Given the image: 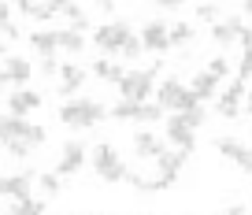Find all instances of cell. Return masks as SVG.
<instances>
[{
    "mask_svg": "<svg viewBox=\"0 0 252 215\" xmlns=\"http://www.w3.org/2000/svg\"><path fill=\"white\" fill-rule=\"evenodd\" d=\"M182 119H186V123H189V126H193V130H200V126H204V123H208V112H204V108H197V112H186V115H182Z\"/></svg>",
    "mask_w": 252,
    "mask_h": 215,
    "instance_id": "cell-35",
    "label": "cell"
},
{
    "mask_svg": "<svg viewBox=\"0 0 252 215\" xmlns=\"http://www.w3.org/2000/svg\"><path fill=\"white\" fill-rule=\"evenodd\" d=\"M33 182H37V171L0 175V197H8V200H23V197H33Z\"/></svg>",
    "mask_w": 252,
    "mask_h": 215,
    "instance_id": "cell-12",
    "label": "cell"
},
{
    "mask_svg": "<svg viewBox=\"0 0 252 215\" xmlns=\"http://www.w3.org/2000/svg\"><path fill=\"white\" fill-rule=\"evenodd\" d=\"M215 112H219L222 119L237 123V119H241V100H230V96H215Z\"/></svg>",
    "mask_w": 252,
    "mask_h": 215,
    "instance_id": "cell-25",
    "label": "cell"
},
{
    "mask_svg": "<svg viewBox=\"0 0 252 215\" xmlns=\"http://www.w3.org/2000/svg\"><path fill=\"white\" fill-rule=\"evenodd\" d=\"M163 134H167V145H171V149H178V152H186V156L197 149V130L189 126L182 115H167Z\"/></svg>",
    "mask_w": 252,
    "mask_h": 215,
    "instance_id": "cell-7",
    "label": "cell"
},
{
    "mask_svg": "<svg viewBox=\"0 0 252 215\" xmlns=\"http://www.w3.org/2000/svg\"><path fill=\"white\" fill-rule=\"evenodd\" d=\"M219 15H222V8H219V4H197V19H200V23H219Z\"/></svg>",
    "mask_w": 252,
    "mask_h": 215,
    "instance_id": "cell-30",
    "label": "cell"
},
{
    "mask_svg": "<svg viewBox=\"0 0 252 215\" xmlns=\"http://www.w3.org/2000/svg\"><path fill=\"white\" fill-rule=\"evenodd\" d=\"M119 56H123V60H141V56H145V48H141V41H137V33L123 45V52H119Z\"/></svg>",
    "mask_w": 252,
    "mask_h": 215,
    "instance_id": "cell-31",
    "label": "cell"
},
{
    "mask_svg": "<svg viewBox=\"0 0 252 215\" xmlns=\"http://www.w3.org/2000/svg\"><path fill=\"white\" fill-rule=\"evenodd\" d=\"M86 67L78 63H60V74H56V93L63 96V100H74V96L82 93V86H86Z\"/></svg>",
    "mask_w": 252,
    "mask_h": 215,
    "instance_id": "cell-8",
    "label": "cell"
},
{
    "mask_svg": "<svg viewBox=\"0 0 252 215\" xmlns=\"http://www.w3.org/2000/svg\"><path fill=\"white\" fill-rule=\"evenodd\" d=\"M41 104H45V96H41L33 86L11 89V93H8V115H19V119H26V115L41 112Z\"/></svg>",
    "mask_w": 252,
    "mask_h": 215,
    "instance_id": "cell-10",
    "label": "cell"
},
{
    "mask_svg": "<svg viewBox=\"0 0 252 215\" xmlns=\"http://www.w3.org/2000/svg\"><path fill=\"white\" fill-rule=\"evenodd\" d=\"M26 41H30V48L37 52L41 60H45V56H60V45H56V30H33Z\"/></svg>",
    "mask_w": 252,
    "mask_h": 215,
    "instance_id": "cell-18",
    "label": "cell"
},
{
    "mask_svg": "<svg viewBox=\"0 0 252 215\" xmlns=\"http://www.w3.org/2000/svg\"><path fill=\"white\" fill-rule=\"evenodd\" d=\"M249 175H252V171H249Z\"/></svg>",
    "mask_w": 252,
    "mask_h": 215,
    "instance_id": "cell-44",
    "label": "cell"
},
{
    "mask_svg": "<svg viewBox=\"0 0 252 215\" xmlns=\"http://www.w3.org/2000/svg\"><path fill=\"white\" fill-rule=\"evenodd\" d=\"M167 37H171V48L189 45V41L197 37V26H193V23H186V19H178V23H167Z\"/></svg>",
    "mask_w": 252,
    "mask_h": 215,
    "instance_id": "cell-22",
    "label": "cell"
},
{
    "mask_svg": "<svg viewBox=\"0 0 252 215\" xmlns=\"http://www.w3.org/2000/svg\"><path fill=\"white\" fill-rule=\"evenodd\" d=\"M37 189L45 193V197H56V193L63 189V178L52 175V171H48V175H37Z\"/></svg>",
    "mask_w": 252,
    "mask_h": 215,
    "instance_id": "cell-27",
    "label": "cell"
},
{
    "mask_svg": "<svg viewBox=\"0 0 252 215\" xmlns=\"http://www.w3.org/2000/svg\"><path fill=\"white\" fill-rule=\"evenodd\" d=\"M0 93H4V89H0Z\"/></svg>",
    "mask_w": 252,
    "mask_h": 215,
    "instance_id": "cell-43",
    "label": "cell"
},
{
    "mask_svg": "<svg viewBox=\"0 0 252 215\" xmlns=\"http://www.w3.org/2000/svg\"><path fill=\"white\" fill-rule=\"evenodd\" d=\"M30 78H33V63L26 56H8L0 63V86L23 89V86H30Z\"/></svg>",
    "mask_w": 252,
    "mask_h": 215,
    "instance_id": "cell-9",
    "label": "cell"
},
{
    "mask_svg": "<svg viewBox=\"0 0 252 215\" xmlns=\"http://www.w3.org/2000/svg\"><path fill=\"white\" fill-rule=\"evenodd\" d=\"M137 41H141L145 52H167L171 37H167V23L163 19H149V23L137 26Z\"/></svg>",
    "mask_w": 252,
    "mask_h": 215,
    "instance_id": "cell-11",
    "label": "cell"
},
{
    "mask_svg": "<svg viewBox=\"0 0 252 215\" xmlns=\"http://www.w3.org/2000/svg\"><path fill=\"white\" fill-rule=\"evenodd\" d=\"M241 19H219V23L212 26V41L215 45H234L237 41V33H241Z\"/></svg>",
    "mask_w": 252,
    "mask_h": 215,
    "instance_id": "cell-19",
    "label": "cell"
},
{
    "mask_svg": "<svg viewBox=\"0 0 252 215\" xmlns=\"http://www.w3.org/2000/svg\"><path fill=\"white\" fill-rule=\"evenodd\" d=\"M241 108H245V112L252 115V86H249V93H245V104H241Z\"/></svg>",
    "mask_w": 252,
    "mask_h": 215,
    "instance_id": "cell-39",
    "label": "cell"
},
{
    "mask_svg": "<svg viewBox=\"0 0 252 215\" xmlns=\"http://www.w3.org/2000/svg\"><path fill=\"white\" fill-rule=\"evenodd\" d=\"M86 159H89L86 141H63L60 156H56V171H52V175H60V178H71V175H78V171L86 167Z\"/></svg>",
    "mask_w": 252,
    "mask_h": 215,
    "instance_id": "cell-6",
    "label": "cell"
},
{
    "mask_svg": "<svg viewBox=\"0 0 252 215\" xmlns=\"http://www.w3.org/2000/svg\"><path fill=\"white\" fill-rule=\"evenodd\" d=\"M45 200L41 197H23V200H11L8 208H4V215H45Z\"/></svg>",
    "mask_w": 252,
    "mask_h": 215,
    "instance_id": "cell-21",
    "label": "cell"
},
{
    "mask_svg": "<svg viewBox=\"0 0 252 215\" xmlns=\"http://www.w3.org/2000/svg\"><path fill=\"white\" fill-rule=\"evenodd\" d=\"M19 15H26V19H37V23H45V19H52V15H60V4H19Z\"/></svg>",
    "mask_w": 252,
    "mask_h": 215,
    "instance_id": "cell-24",
    "label": "cell"
},
{
    "mask_svg": "<svg viewBox=\"0 0 252 215\" xmlns=\"http://www.w3.org/2000/svg\"><path fill=\"white\" fill-rule=\"evenodd\" d=\"M186 159H189L186 152H178V149H167L163 156L156 159V167H159L156 175H163V178H174V182H178V175L186 171Z\"/></svg>",
    "mask_w": 252,
    "mask_h": 215,
    "instance_id": "cell-17",
    "label": "cell"
},
{
    "mask_svg": "<svg viewBox=\"0 0 252 215\" xmlns=\"http://www.w3.org/2000/svg\"><path fill=\"white\" fill-rule=\"evenodd\" d=\"M215 149H219V156H226L230 163H237V167L249 175L252 171V149L249 145H241V137H215Z\"/></svg>",
    "mask_w": 252,
    "mask_h": 215,
    "instance_id": "cell-13",
    "label": "cell"
},
{
    "mask_svg": "<svg viewBox=\"0 0 252 215\" xmlns=\"http://www.w3.org/2000/svg\"><path fill=\"white\" fill-rule=\"evenodd\" d=\"M89 163H93V175H100V182H130V167H126L123 152L115 149L111 141H96L93 152H89Z\"/></svg>",
    "mask_w": 252,
    "mask_h": 215,
    "instance_id": "cell-1",
    "label": "cell"
},
{
    "mask_svg": "<svg viewBox=\"0 0 252 215\" xmlns=\"http://www.w3.org/2000/svg\"><path fill=\"white\" fill-rule=\"evenodd\" d=\"M130 37H134V26L123 23V19H115V23H104V26H96V30H93V45L100 48V52H108V60H115Z\"/></svg>",
    "mask_w": 252,
    "mask_h": 215,
    "instance_id": "cell-5",
    "label": "cell"
},
{
    "mask_svg": "<svg viewBox=\"0 0 252 215\" xmlns=\"http://www.w3.org/2000/svg\"><path fill=\"white\" fill-rule=\"evenodd\" d=\"M23 134H26V119H19V115H0V145L23 141Z\"/></svg>",
    "mask_w": 252,
    "mask_h": 215,
    "instance_id": "cell-20",
    "label": "cell"
},
{
    "mask_svg": "<svg viewBox=\"0 0 252 215\" xmlns=\"http://www.w3.org/2000/svg\"><path fill=\"white\" fill-rule=\"evenodd\" d=\"M219 86H222V82H215L208 71H197L193 78H189V86H186V89L197 96L200 104H208V100H215V96H219Z\"/></svg>",
    "mask_w": 252,
    "mask_h": 215,
    "instance_id": "cell-15",
    "label": "cell"
},
{
    "mask_svg": "<svg viewBox=\"0 0 252 215\" xmlns=\"http://www.w3.org/2000/svg\"><path fill=\"white\" fill-rule=\"evenodd\" d=\"M104 115H108V108L100 100H93V96H74V100L60 104V123L74 126V130H93Z\"/></svg>",
    "mask_w": 252,
    "mask_h": 215,
    "instance_id": "cell-2",
    "label": "cell"
},
{
    "mask_svg": "<svg viewBox=\"0 0 252 215\" xmlns=\"http://www.w3.org/2000/svg\"><path fill=\"white\" fill-rule=\"evenodd\" d=\"M56 45H60V52H67V56H82V52H86V33L74 30V26H63V30H56Z\"/></svg>",
    "mask_w": 252,
    "mask_h": 215,
    "instance_id": "cell-16",
    "label": "cell"
},
{
    "mask_svg": "<svg viewBox=\"0 0 252 215\" xmlns=\"http://www.w3.org/2000/svg\"><path fill=\"white\" fill-rule=\"evenodd\" d=\"M134 152H137V159H159L167 152V141L156 134V130H137L134 134Z\"/></svg>",
    "mask_w": 252,
    "mask_h": 215,
    "instance_id": "cell-14",
    "label": "cell"
},
{
    "mask_svg": "<svg viewBox=\"0 0 252 215\" xmlns=\"http://www.w3.org/2000/svg\"><path fill=\"white\" fill-rule=\"evenodd\" d=\"M60 15H63V19H71V26L86 23V8H82V4H60Z\"/></svg>",
    "mask_w": 252,
    "mask_h": 215,
    "instance_id": "cell-29",
    "label": "cell"
},
{
    "mask_svg": "<svg viewBox=\"0 0 252 215\" xmlns=\"http://www.w3.org/2000/svg\"><path fill=\"white\" fill-rule=\"evenodd\" d=\"M108 115L115 123H159V119H167V112L159 108L156 100H149V104H130V100H115L108 108Z\"/></svg>",
    "mask_w": 252,
    "mask_h": 215,
    "instance_id": "cell-4",
    "label": "cell"
},
{
    "mask_svg": "<svg viewBox=\"0 0 252 215\" xmlns=\"http://www.w3.org/2000/svg\"><path fill=\"white\" fill-rule=\"evenodd\" d=\"M8 23H11V8H8V4H0V30H4Z\"/></svg>",
    "mask_w": 252,
    "mask_h": 215,
    "instance_id": "cell-38",
    "label": "cell"
},
{
    "mask_svg": "<svg viewBox=\"0 0 252 215\" xmlns=\"http://www.w3.org/2000/svg\"><path fill=\"white\" fill-rule=\"evenodd\" d=\"M245 93H249V82L230 78V82H226V89H222L219 96H230V100H241V104H245Z\"/></svg>",
    "mask_w": 252,
    "mask_h": 215,
    "instance_id": "cell-28",
    "label": "cell"
},
{
    "mask_svg": "<svg viewBox=\"0 0 252 215\" xmlns=\"http://www.w3.org/2000/svg\"><path fill=\"white\" fill-rule=\"evenodd\" d=\"M222 215H245V208H241V204H230V208H226Z\"/></svg>",
    "mask_w": 252,
    "mask_h": 215,
    "instance_id": "cell-40",
    "label": "cell"
},
{
    "mask_svg": "<svg viewBox=\"0 0 252 215\" xmlns=\"http://www.w3.org/2000/svg\"><path fill=\"white\" fill-rule=\"evenodd\" d=\"M11 52H8V41H0V60H8Z\"/></svg>",
    "mask_w": 252,
    "mask_h": 215,
    "instance_id": "cell-41",
    "label": "cell"
},
{
    "mask_svg": "<svg viewBox=\"0 0 252 215\" xmlns=\"http://www.w3.org/2000/svg\"><path fill=\"white\" fill-rule=\"evenodd\" d=\"M93 74H96L100 82H111V86H115V82L123 78V63H119V60H108V56H104V60H96V63H93Z\"/></svg>",
    "mask_w": 252,
    "mask_h": 215,
    "instance_id": "cell-23",
    "label": "cell"
},
{
    "mask_svg": "<svg viewBox=\"0 0 252 215\" xmlns=\"http://www.w3.org/2000/svg\"><path fill=\"white\" fill-rule=\"evenodd\" d=\"M245 15H252V4H245Z\"/></svg>",
    "mask_w": 252,
    "mask_h": 215,
    "instance_id": "cell-42",
    "label": "cell"
},
{
    "mask_svg": "<svg viewBox=\"0 0 252 215\" xmlns=\"http://www.w3.org/2000/svg\"><path fill=\"white\" fill-rule=\"evenodd\" d=\"M4 152H8V156H15V159L33 156V149H30V145H23V141H11V145H4Z\"/></svg>",
    "mask_w": 252,
    "mask_h": 215,
    "instance_id": "cell-34",
    "label": "cell"
},
{
    "mask_svg": "<svg viewBox=\"0 0 252 215\" xmlns=\"http://www.w3.org/2000/svg\"><path fill=\"white\" fill-rule=\"evenodd\" d=\"M156 74H159V63L145 67V71H123V78L115 82L119 100H130V104H149V100H152V89H156Z\"/></svg>",
    "mask_w": 252,
    "mask_h": 215,
    "instance_id": "cell-3",
    "label": "cell"
},
{
    "mask_svg": "<svg viewBox=\"0 0 252 215\" xmlns=\"http://www.w3.org/2000/svg\"><path fill=\"white\" fill-rule=\"evenodd\" d=\"M234 78H241V82H252V52H241V63H237Z\"/></svg>",
    "mask_w": 252,
    "mask_h": 215,
    "instance_id": "cell-32",
    "label": "cell"
},
{
    "mask_svg": "<svg viewBox=\"0 0 252 215\" xmlns=\"http://www.w3.org/2000/svg\"><path fill=\"white\" fill-rule=\"evenodd\" d=\"M0 33H4V37H8V41H19V37H23V30H19L15 23H8V26H4V30H0Z\"/></svg>",
    "mask_w": 252,
    "mask_h": 215,
    "instance_id": "cell-37",
    "label": "cell"
},
{
    "mask_svg": "<svg viewBox=\"0 0 252 215\" xmlns=\"http://www.w3.org/2000/svg\"><path fill=\"white\" fill-rule=\"evenodd\" d=\"M237 41H241V52H252V26H241Z\"/></svg>",
    "mask_w": 252,
    "mask_h": 215,
    "instance_id": "cell-36",
    "label": "cell"
},
{
    "mask_svg": "<svg viewBox=\"0 0 252 215\" xmlns=\"http://www.w3.org/2000/svg\"><path fill=\"white\" fill-rule=\"evenodd\" d=\"M37 71L45 74V78H56V74H60V56H45L37 63Z\"/></svg>",
    "mask_w": 252,
    "mask_h": 215,
    "instance_id": "cell-33",
    "label": "cell"
},
{
    "mask_svg": "<svg viewBox=\"0 0 252 215\" xmlns=\"http://www.w3.org/2000/svg\"><path fill=\"white\" fill-rule=\"evenodd\" d=\"M208 74H212L215 82H226V78H234V74H230V60L226 56H212L208 60V67H204Z\"/></svg>",
    "mask_w": 252,
    "mask_h": 215,
    "instance_id": "cell-26",
    "label": "cell"
}]
</instances>
